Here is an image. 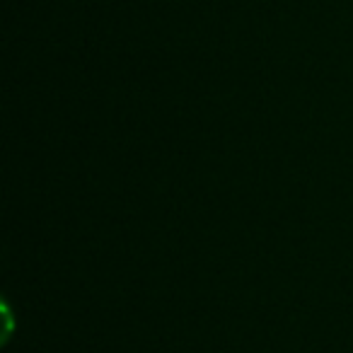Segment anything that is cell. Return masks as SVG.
Listing matches in <instances>:
<instances>
[]
</instances>
